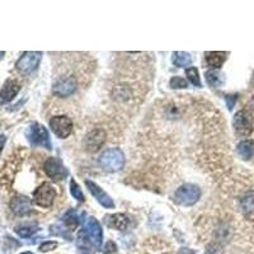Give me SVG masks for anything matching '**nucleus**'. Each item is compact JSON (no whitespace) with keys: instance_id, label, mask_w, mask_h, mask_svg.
<instances>
[{"instance_id":"1","label":"nucleus","mask_w":254,"mask_h":254,"mask_svg":"<svg viewBox=\"0 0 254 254\" xmlns=\"http://www.w3.org/2000/svg\"><path fill=\"white\" fill-rule=\"evenodd\" d=\"M99 165L109 173L120 172L125 166V154L118 147L106 150L99 157Z\"/></svg>"},{"instance_id":"2","label":"nucleus","mask_w":254,"mask_h":254,"mask_svg":"<svg viewBox=\"0 0 254 254\" xmlns=\"http://www.w3.org/2000/svg\"><path fill=\"white\" fill-rule=\"evenodd\" d=\"M201 195L202 192L200 187H197L196 184L187 183V184H183V186L176 189L173 200H174L177 205L189 207V206L196 205L199 202V200L201 199Z\"/></svg>"},{"instance_id":"3","label":"nucleus","mask_w":254,"mask_h":254,"mask_svg":"<svg viewBox=\"0 0 254 254\" xmlns=\"http://www.w3.org/2000/svg\"><path fill=\"white\" fill-rule=\"evenodd\" d=\"M83 234L94 249H101L103 243V230L97 218L91 216L85 220V224L83 226Z\"/></svg>"},{"instance_id":"4","label":"nucleus","mask_w":254,"mask_h":254,"mask_svg":"<svg viewBox=\"0 0 254 254\" xmlns=\"http://www.w3.org/2000/svg\"><path fill=\"white\" fill-rule=\"evenodd\" d=\"M27 139L32 144L33 146H41L46 149H53L51 146V140H50V135L41 124L33 122L27 131Z\"/></svg>"},{"instance_id":"5","label":"nucleus","mask_w":254,"mask_h":254,"mask_svg":"<svg viewBox=\"0 0 254 254\" xmlns=\"http://www.w3.org/2000/svg\"><path fill=\"white\" fill-rule=\"evenodd\" d=\"M56 199V191L51 183H42L41 186L37 187L33 192V201L39 207L47 209L54 205V201Z\"/></svg>"},{"instance_id":"6","label":"nucleus","mask_w":254,"mask_h":254,"mask_svg":"<svg viewBox=\"0 0 254 254\" xmlns=\"http://www.w3.org/2000/svg\"><path fill=\"white\" fill-rule=\"evenodd\" d=\"M41 59H42V53H38V51H27L17 61V70L20 74H31V73H33L38 68Z\"/></svg>"},{"instance_id":"7","label":"nucleus","mask_w":254,"mask_h":254,"mask_svg":"<svg viewBox=\"0 0 254 254\" xmlns=\"http://www.w3.org/2000/svg\"><path fill=\"white\" fill-rule=\"evenodd\" d=\"M233 127L235 132L240 136H248L253 130V116L247 109L236 112L233 120Z\"/></svg>"},{"instance_id":"8","label":"nucleus","mask_w":254,"mask_h":254,"mask_svg":"<svg viewBox=\"0 0 254 254\" xmlns=\"http://www.w3.org/2000/svg\"><path fill=\"white\" fill-rule=\"evenodd\" d=\"M43 169L47 176L54 181H62L68 177L69 172L65 168V165L62 164V162L57 158H49L43 164Z\"/></svg>"},{"instance_id":"9","label":"nucleus","mask_w":254,"mask_h":254,"mask_svg":"<svg viewBox=\"0 0 254 254\" xmlns=\"http://www.w3.org/2000/svg\"><path fill=\"white\" fill-rule=\"evenodd\" d=\"M50 127L59 139H66L73 132V121L66 116H55L50 120Z\"/></svg>"},{"instance_id":"10","label":"nucleus","mask_w":254,"mask_h":254,"mask_svg":"<svg viewBox=\"0 0 254 254\" xmlns=\"http://www.w3.org/2000/svg\"><path fill=\"white\" fill-rule=\"evenodd\" d=\"M106 143V132L102 128L89 131L84 137V147L88 153H97Z\"/></svg>"},{"instance_id":"11","label":"nucleus","mask_w":254,"mask_h":254,"mask_svg":"<svg viewBox=\"0 0 254 254\" xmlns=\"http://www.w3.org/2000/svg\"><path fill=\"white\" fill-rule=\"evenodd\" d=\"M76 87L78 84H76L74 76H66V78L59 79L54 84L53 93L57 97H69V95L74 94Z\"/></svg>"},{"instance_id":"12","label":"nucleus","mask_w":254,"mask_h":254,"mask_svg":"<svg viewBox=\"0 0 254 254\" xmlns=\"http://www.w3.org/2000/svg\"><path fill=\"white\" fill-rule=\"evenodd\" d=\"M85 184H87V188L89 189V192L93 195V197L97 200L99 205L103 206L105 209H114L113 200L109 197L107 192H105L101 187L98 186L97 183L91 182V181H87Z\"/></svg>"},{"instance_id":"13","label":"nucleus","mask_w":254,"mask_h":254,"mask_svg":"<svg viewBox=\"0 0 254 254\" xmlns=\"http://www.w3.org/2000/svg\"><path fill=\"white\" fill-rule=\"evenodd\" d=\"M10 210L18 216L28 215L32 211V201L27 196H16L10 201Z\"/></svg>"},{"instance_id":"14","label":"nucleus","mask_w":254,"mask_h":254,"mask_svg":"<svg viewBox=\"0 0 254 254\" xmlns=\"http://www.w3.org/2000/svg\"><path fill=\"white\" fill-rule=\"evenodd\" d=\"M20 91V84L16 80L8 79L0 91V105H7L14 99Z\"/></svg>"},{"instance_id":"15","label":"nucleus","mask_w":254,"mask_h":254,"mask_svg":"<svg viewBox=\"0 0 254 254\" xmlns=\"http://www.w3.org/2000/svg\"><path fill=\"white\" fill-rule=\"evenodd\" d=\"M105 222L107 226L112 229H116V230H120V232H124L126 230L128 226H130V218L125 214H113V215H107L105 218Z\"/></svg>"},{"instance_id":"16","label":"nucleus","mask_w":254,"mask_h":254,"mask_svg":"<svg viewBox=\"0 0 254 254\" xmlns=\"http://www.w3.org/2000/svg\"><path fill=\"white\" fill-rule=\"evenodd\" d=\"M205 60H206V64L209 65L210 70H218V69L222 66V64L225 62V60H226V54L215 53V51L206 53Z\"/></svg>"},{"instance_id":"17","label":"nucleus","mask_w":254,"mask_h":254,"mask_svg":"<svg viewBox=\"0 0 254 254\" xmlns=\"http://www.w3.org/2000/svg\"><path fill=\"white\" fill-rule=\"evenodd\" d=\"M14 230L20 238H30L33 234H36L39 229L38 225L35 224V222H24V224L18 225Z\"/></svg>"},{"instance_id":"18","label":"nucleus","mask_w":254,"mask_h":254,"mask_svg":"<svg viewBox=\"0 0 254 254\" xmlns=\"http://www.w3.org/2000/svg\"><path fill=\"white\" fill-rule=\"evenodd\" d=\"M205 76L207 84H209L210 87H212V88H220L225 83L224 75L218 72V70H209V72L206 73Z\"/></svg>"},{"instance_id":"19","label":"nucleus","mask_w":254,"mask_h":254,"mask_svg":"<svg viewBox=\"0 0 254 254\" xmlns=\"http://www.w3.org/2000/svg\"><path fill=\"white\" fill-rule=\"evenodd\" d=\"M61 224L68 229L69 232H73L75 229L78 228L79 225V215L76 214L75 210H69L65 215L62 216Z\"/></svg>"},{"instance_id":"20","label":"nucleus","mask_w":254,"mask_h":254,"mask_svg":"<svg viewBox=\"0 0 254 254\" xmlns=\"http://www.w3.org/2000/svg\"><path fill=\"white\" fill-rule=\"evenodd\" d=\"M238 154L243 160H249L253 155L254 151V143L252 140H243L238 144L236 146Z\"/></svg>"},{"instance_id":"21","label":"nucleus","mask_w":254,"mask_h":254,"mask_svg":"<svg viewBox=\"0 0 254 254\" xmlns=\"http://www.w3.org/2000/svg\"><path fill=\"white\" fill-rule=\"evenodd\" d=\"M241 211L245 215H251L254 212V191H248L240 199Z\"/></svg>"},{"instance_id":"22","label":"nucleus","mask_w":254,"mask_h":254,"mask_svg":"<svg viewBox=\"0 0 254 254\" xmlns=\"http://www.w3.org/2000/svg\"><path fill=\"white\" fill-rule=\"evenodd\" d=\"M172 61L177 68H186V66H189L192 64V56L188 53L177 51V53H173Z\"/></svg>"},{"instance_id":"23","label":"nucleus","mask_w":254,"mask_h":254,"mask_svg":"<svg viewBox=\"0 0 254 254\" xmlns=\"http://www.w3.org/2000/svg\"><path fill=\"white\" fill-rule=\"evenodd\" d=\"M76 248H78V254H95L91 251V244L88 241V239L85 238V235L83 232L79 233L78 238H76Z\"/></svg>"},{"instance_id":"24","label":"nucleus","mask_w":254,"mask_h":254,"mask_svg":"<svg viewBox=\"0 0 254 254\" xmlns=\"http://www.w3.org/2000/svg\"><path fill=\"white\" fill-rule=\"evenodd\" d=\"M186 75L188 80L192 83L195 87H201V78H200L199 69L195 68V66H191V68L186 69Z\"/></svg>"},{"instance_id":"25","label":"nucleus","mask_w":254,"mask_h":254,"mask_svg":"<svg viewBox=\"0 0 254 254\" xmlns=\"http://www.w3.org/2000/svg\"><path fill=\"white\" fill-rule=\"evenodd\" d=\"M70 193H72L73 197H74L75 200H78L79 202L85 201V196L84 193H83L82 188H80V186H79L78 183L75 182L74 180L70 181Z\"/></svg>"},{"instance_id":"26","label":"nucleus","mask_w":254,"mask_h":254,"mask_svg":"<svg viewBox=\"0 0 254 254\" xmlns=\"http://www.w3.org/2000/svg\"><path fill=\"white\" fill-rule=\"evenodd\" d=\"M170 88L173 89H186L188 88V82L182 76H173L169 82Z\"/></svg>"},{"instance_id":"27","label":"nucleus","mask_w":254,"mask_h":254,"mask_svg":"<svg viewBox=\"0 0 254 254\" xmlns=\"http://www.w3.org/2000/svg\"><path fill=\"white\" fill-rule=\"evenodd\" d=\"M57 245H59L57 241H54V240L45 241V243H42V244L39 245V251L43 252V253H47V252H51L54 251V249H56Z\"/></svg>"},{"instance_id":"28","label":"nucleus","mask_w":254,"mask_h":254,"mask_svg":"<svg viewBox=\"0 0 254 254\" xmlns=\"http://www.w3.org/2000/svg\"><path fill=\"white\" fill-rule=\"evenodd\" d=\"M103 254H117V245L112 240H108L105 245V252Z\"/></svg>"},{"instance_id":"29","label":"nucleus","mask_w":254,"mask_h":254,"mask_svg":"<svg viewBox=\"0 0 254 254\" xmlns=\"http://www.w3.org/2000/svg\"><path fill=\"white\" fill-rule=\"evenodd\" d=\"M205 254H222L221 247L216 243H211V244L207 245V249H206Z\"/></svg>"},{"instance_id":"30","label":"nucleus","mask_w":254,"mask_h":254,"mask_svg":"<svg viewBox=\"0 0 254 254\" xmlns=\"http://www.w3.org/2000/svg\"><path fill=\"white\" fill-rule=\"evenodd\" d=\"M225 101H226L229 111H232L235 105V102L238 101V95H226V97H225Z\"/></svg>"},{"instance_id":"31","label":"nucleus","mask_w":254,"mask_h":254,"mask_svg":"<svg viewBox=\"0 0 254 254\" xmlns=\"http://www.w3.org/2000/svg\"><path fill=\"white\" fill-rule=\"evenodd\" d=\"M177 254H196L195 252L191 249V248H187V247H182L181 249H178Z\"/></svg>"},{"instance_id":"32","label":"nucleus","mask_w":254,"mask_h":254,"mask_svg":"<svg viewBox=\"0 0 254 254\" xmlns=\"http://www.w3.org/2000/svg\"><path fill=\"white\" fill-rule=\"evenodd\" d=\"M5 141H7V137L4 136V135H1V136H0V155H1V151H3L4 149Z\"/></svg>"},{"instance_id":"33","label":"nucleus","mask_w":254,"mask_h":254,"mask_svg":"<svg viewBox=\"0 0 254 254\" xmlns=\"http://www.w3.org/2000/svg\"><path fill=\"white\" fill-rule=\"evenodd\" d=\"M4 55H5V53H4V51H1V53H0V59H3Z\"/></svg>"},{"instance_id":"34","label":"nucleus","mask_w":254,"mask_h":254,"mask_svg":"<svg viewBox=\"0 0 254 254\" xmlns=\"http://www.w3.org/2000/svg\"><path fill=\"white\" fill-rule=\"evenodd\" d=\"M20 254H33V253H31V252H24V253H20Z\"/></svg>"}]
</instances>
